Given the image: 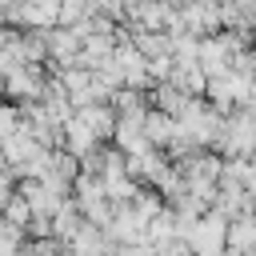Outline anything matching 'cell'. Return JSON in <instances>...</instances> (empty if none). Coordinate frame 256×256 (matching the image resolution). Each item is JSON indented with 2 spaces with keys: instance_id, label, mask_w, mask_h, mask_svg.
Segmentation results:
<instances>
[{
  "instance_id": "cell-1",
  "label": "cell",
  "mask_w": 256,
  "mask_h": 256,
  "mask_svg": "<svg viewBox=\"0 0 256 256\" xmlns=\"http://www.w3.org/2000/svg\"><path fill=\"white\" fill-rule=\"evenodd\" d=\"M72 116L88 128V136H92V140H100V136H108V132L116 128V112H112V108H104V104H84V108H76Z\"/></svg>"
},
{
  "instance_id": "cell-2",
  "label": "cell",
  "mask_w": 256,
  "mask_h": 256,
  "mask_svg": "<svg viewBox=\"0 0 256 256\" xmlns=\"http://www.w3.org/2000/svg\"><path fill=\"white\" fill-rule=\"evenodd\" d=\"M4 216H8V224H12V228H20V224H28V220H32V208H28L20 196H12V200L4 204Z\"/></svg>"
},
{
  "instance_id": "cell-3",
  "label": "cell",
  "mask_w": 256,
  "mask_h": 256,
  "mask_svg": "<svg viewBox=\"0 0 256 256\" xmlns=\"http://www.w3.org/2000/svg\"><path fill=\"white\" fill-rule=\"evenodd\" d=\"M8 200H12V176H4V172H0V208H4Z\"/></svg>"
}]
</instances>
